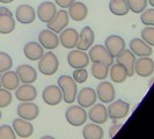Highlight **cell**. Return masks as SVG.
<instances>
[{
    "instance_id": "obj_1",
    "label": "cell",
    "mask_w": 154,
    "mask_h": 139,
    "mask_svg": "<svg viewBox=\"0 0 154 139\" xmlns=\"http://www.w3.org/2000/svg\"><path fill=\"white\" fill-rule=\"evenodd\" d=\"M58 87L60 88L64 102L72 104L77 99V82L69 76H60L58 79Z\"/></svg>"
},
{
    "instance_id": "obj_2",
    "label": "cell",
    "mask_w": 154,
    "mask_h": 139,
    "mask_svg": "<svg viewBox=\"0 0 154 139\" xmlns=\"http://www.w3.org/2000/svg\"><path fill=\"white\" fill-rule=\"evenodd\" d=\"M38 60V70L42 74L50 77V76H54V73L58 71L59 62H58L57 56L54 52L49 51L45 54H43V56L39 58Z\"/></svg>"
},
{
    "instance_id": "obj_3",
    "label": "cell",
    "mask_w": 154,
    "mask_h": 139,
    "mask_svg": "<svg viewBox=\"0 0 154 139\" xmlns=\"http://www.w3.org/2000/svg\"><path fill=\"white\" fill-rule=\"evenodd\" d=\"M89 60H92L93 63H102L106 64L107 66H111L114 64V57L108 52V50L106 49V46L103 45H94L91 46L89 49Z\"/></svg>"
},
{
    "instance_id": "obj_4",
    "label": "cell",
    "mask_w": 154,
    "mask_h": 139,
    "mask_svg": "<svg viewBox=\"0 0 154 139\" xmlns=\"http://www.w3.org/2000/svg\"><path fill=\"white\" fill-rule=\"evenodd\" d=\"M65 117L69 124L73 126H81L87 121V113L81 106H71L66 110Z\"/></svg>"
},
{
    "instance_id": "obj_5",
    "label": "cell",
    "mask_w": 154,
    "mask_h": 139,
    "mask_svg": "<svg viewBox=\"0 0 154 139\" xmlns=\"http://www.w3.org/2000/svg\"><path fill=\"white\" fill-rule=\"evenodd\" d=\"M108 117L110 119H122L129 115L130 111V104L123 100H117L115 102H110V106L107 108Z\"/></svg>"
},
{
    "instance_id": "obj_6",
    "label": "cell",
    "mask_w": 154,
    "mask_h": 139,
    "mask_svg": "<svg viewBox=\"0 0 154 139\" xmlns=\"http://www.w3.org/2000/svg\"><path fill=\"white\" fill-rule=\"evenodd\" d=\"M67 63L72 69H84L89 64V57L85 51L81 50H73L67 54Z\"/></svg>"
},
{
    "instance_id": "obj_7",
    "label": "cell",
    "mask_w": 154,
    "mask_h": 139,
    "mask_svg": "<svg viewBox=\"0 0 154 139\" xmlns=\"http://www.w3.org/2000/svg\"><path fill=\"white\" fill-rule=\"evenodd\" d=\"M42 97H43V101L45 102L48 106L54 107V106L59 104L63 101V94L60 88L58 86L50 85L43 89Z\"/></svg>"
},
{
    "instance_id": "obj_8",
    "label": "cell",
    "mask_w": 154,
    "mask_h": 139,
    "mask_svg": "<svg viewBox=\"0 0 154 139\" xmlns=\"http://www.w3.org/2000/svg\"><path fill=\"white\" fill-rule=\"evenodd\" d=\"M16 113H17V116L23 118V119L34 121L38 116L39 109L37 104H35L31 101H29V102H22V103H20L17 106V108H16Z\"/></svg>"
},
{
    "instance_id": "obj_9",
    "label": "cell",
    "mask_w": 154,
    "mask_h": 139,
    "mask_svg": "<svg viewBox=\"0 0 154 139\" xmlns=\"http://www.w3.org/2000/svg\"><path fill=\"white\" fill-rule=\"evenodd\" d=\"M69 13H66L64 9L56 12L54 16L51 19V21L46 23L48 24V29H50L54 32H60L62 30H64V28L67 27L69 24Z\"/></svg>"
},
{
    "instance_id": "obj_10",
    "label": "cell",
    "mask_w": 154,
    "mask_h": 139,
    "mask_svg": "<svg viewBox=\"0 0 154 139\" xmlns=\"http://www.w3.org/2000/svg\"><path fill=\"white\" fill-rule=\"evenodd\" d=\"M15 19L17 22L22 23V24H29L32 23L36 19V12L32 6L30 5H20L17 6L15 11Z\"/></svg>"
},
{
    "instance_id": "obj_11",
    "label": "cell",
    "mask_w": 154,
    "mask_h": 139,
    "mask_svg": "<svg viewBox=\"0 0 154 139\" xmlns=\"http://www.w3.org/2000/svg\"><path fill=\"white\" fill-rule=\"evenodd\" d=\"M104 46L108 50L109 54H111L114 58H116L118 54H122V51L125 49V42L118 35H110L106 39Z\"/></svg>"
},
{
    "instance_id": "obj_12",
    "label": "cell",
    "mask_w": 154,
    "mask_h": 139,
    "mask_svg": "<svg viewBox=\"0 0 154 139\" xmlns=\"http://www.w3.org/2000/svg\"><path fill=\"white\" fill-rule=\"evenodd\" d=\"M115 88L109 81H102L97 85L96 96L102 103H110L115 100Z\"/></svg>"
},
{
    "instance_id": "obj_13",
    "label": "cell",
    "mask_w": 154,
    "mask_h": 139,
    "mask_svg": "<svg viewBox=\"0 0 154 139\" xmlns=\"http://www.w3.org/2000/svg\"><path fill=\"white\" fill-rule=\"evenodd\" d=\"M153 59H151L148 56L147 57H140L138 60H136V63H134V72L138 74L139 77H151L153 74Z\"/></svg>"
},
{
    "instance_id": "obj_14",
    "label": "cell",
    "mask_w": 154,
    "mask_h": 139,
    "mask_svg": "<svg viewBox=\"0 0 154 139\" xmlns=\"http://www.w3.org/2000/svg\"><path fill=\"white\" fill-rule=\"evenodd\" d=\"M89 111L87 114V117H89V119L93 123L96 124H103L108 121V111L107 107H104L103 104L97 103V104H93V107H89Z\"/></svg>"
},
{
    "instance_id": "obj_15",
    "label": "cell",
    "mask_w": 154,
    "mask_h": 139,
    "mask_svg": "<svg viewBox=\"0 0 154 139\" xmlns=\"http://www.w3.org/2000/svg\"><path fill=\"white\" fill-rule=\"evenodd\" d=\"M13 130L20 138H29L34 133V126L32 124L29 123V121L23 119L21 117L15 118L13 121Z\"/></svg>"
},
{
    "instance_id": "obj_16",
    "label": "cell",
    "mask_w": 154,
    "mask_h": 139,
    "mask_svg": "<svg viewBox=\"0 0 154 139\" xmlns=\"http://www.w3.org/2000/svg\"><path fill=\"white\" fill-rule=\"evenodd\" d=\"M75 100H78L79 106H81L82 108H89L97 100L96 92L91 87H85L79 93H77V99Z\"/></svg>"
},
{
    "instance_id": "obj_17",
    "label": "cell",
    "mask_w": 154,
    "mask_h": 139,
    "mask_svg": "<svg viewBox=\"0 0 154 139\" xmlns=\"http://www.w3.org/2000/svg\"><path fill=\"white\" fill-rule=\"evenodd\" d=\"M129 48L132 54L138 57H147L153 54L152 46L148 45L146 42L140 39H132L129 43Z\"/></svg>"
},
{
    "instance_id": "obj_18",
    "label": "cell",
    "mask_w": 154,
    "mask_h": 139,
    "mask_svg": "<svg viewBox=\"0 0 154 139\" xmlns=\"http://www.w3.org/2000/svg\"><path fill=\"white\" fill-rule=\"evenodd\" d=\"M117 63L123 65L126 72H128V77H132L134 74V63H136V56L132 54L131 50H126L124 49L122 54H118L117 57Z\"/></svg>"
},
{
    "instance_id": "obj_19",
    "label": "cell",
    "mask_w": 154,
    "mask_h": 139,
    "mask_svg": "<svg viewBox=\"0 0 154 139\" xmlns=\"http://www.w3.org/2000/svg\"><path fill=\"white\" fill-rule=\"evenodd\" d=\"M38 42L39 44L48 50H54L59 45V39L56 35V32L51 31L50 29L42 30L38 34Z\"/></svg>"
},
{
    "instance_id": "obj_20",
    "label": "cell",
    "mask_w": 154,
    "mask_h": 139,
    "mask_svg": "<svg viewBox=\"0 0 154 139\" xmlns=\"http://www.w3.org/2000/svg\"><path fill=\"white\" fill-rule=\"evenodd\" d=\"M15 97L21 102L34 101L37 97V91L31 84H23L15 89Z\"/></svg>"
},
{
    "instance_id": "obj_21",
    "label": "cell",
    "mask_w": 154,
    "mask_h": 139,
    "mask_svg": "<svg viewBox=\"0 0 154 139\" xmlns=\"http://www.w3.org/2000/svg\"><path fill=\"white\" fill-rule=\"evenodd\" d=\"M94 31L92 30L91 27H85L81 32H79V37H78L77 48L81 51H87L92 44L94 43Z\"/></svg>"
},
{
    "instance_id": "obj_22",
    "label": "cell",
    "mask_w": 154,
    "mask_h": 139,
    "mask_svg": "<svg viewBox=\"0 0 154 139\" xmlns=\"http://www.w3.org/2000/svg\"><path fill=\"white\" fill-rule=\"evenodd\" d=\"M57 12L56 5L51 1H44L42 4H39L37 7V16L38 19L44 23H48L51 21V19L54 16Z\"/></svg>"
},
{
    "instance_id": "obj_23",
    "label": "cell",
    "mask_w": 154,
    "mask_h": 139,
    "mask_svg": "<svg viewBox=\"0 0 154 139\" xmlns=\"http://www.w3.org/2000/svg\"><path fill=\"white\" fill-rule=\"evenodd\" d=\"M78 37H79V32L75 29L67 28L65 30L60 31V36L58 39H59V43L65 49H73L77 45Z\"/></svg>"
},
{
    "instance_id": "obj_24",
    "label": "cell",
    "mask_w": 154,
    "mask_h": 139,
    "mask_svg": "<svg viewBox=\"0 0 154 139\" xmlns=\"http://www.w3.org/2000/svg\"><path fill=\"white\" fill-rule=\"evenodd\" d=\"M15 72L20 78V81H22L23 84H32L37 80V72L30 65L27 64L20 65L17 66Z\"/></svg>"
},
{
    "instance_id": "obj_25",
    "label": "cell",
    "mask_w": 154,
    "mask_h": 139,
    "mask_svg": "<svg viewBox=\"0 0 154 139\" xmlns=\"http://www.w3.org/2000/svg\"><path fill=\"white\" fill-rule=\"evenodd\" d=\"M88 15V8L82 2H73L69 7V16L73 21H82Z\"/></svg>"
},
{
    "instance_id": "obj_26",
    "label": "cell",
    "mask_w": 154,
    "mask_h": 139,
    "mask_svg": "<svg viewBox=\"0 0 154 139\" xmlns=\"http://www.w3.org/2000/svg\"><path fill=\"white\" fill-rule=\"evenodd\" d=\"M23 52H24V56L29 60H32V62L38 60L44 54L43 46L37 42H28L23 48Z\"/></svg>"
},
{
    "instance_id": "obj_27",
    "label": "cell",
    "mask_w": 154,
    "mask_h": 139,
    "mask_svg": "<svg viewBox=\"0 0 154 139\" xmlns=\"http://www.w3.org/2000/svg\"><path fill=\"white\" fill-rule=\"evenodd\" d=\"M1 86L8 91H15L20 86V78L15 71H6L1 76Z\"/></svg>"
},
{
    "instance_id": "obj_28",
    "label": "cell",
    "mask_w": 154,
    "mask_h": 139,
    "mask_svg": "<svg viewBox=\"0 0 154 139\" xmlns=\"http://www.w3.org/2000/svg\"><path fill=\"white\" fill-rule=\"evenodd\" d=\"M82 136L85 139H102L103 138V130L100 125L96 123L86 124L84 130H82Z\"/></svg>"
},
{
    "instance_id": "obj_29",
    "label": "cell",
    "mask_w": 154,
    "mask_h": 139,
    "mask_svg": "<svg viewBox=\"0 0 154 139\" xmlns=\"http://www.w3.org/2000/svg\"><path fill=\"white\" fill-rule=\"evenodd\" d=\"M109 9L110 12L117 16L126 15L129 13V5L126 0H110L109 2Z\"/></svg>"
},
{
    "instance_id": "obj_30",
    "label": "cell",
    "mask_w": 154,
    "mask_h": 139,
    "mask_svg": "<svg viewBox=\"0 0 154 139\" xmlns=\"http://www.w3.org/2000/svg\"><path fill=\"white\" fill-rule=\"evenodd\" d=\"M128 78V72L124 67L123 65L121 64H115V65H111V69H110V79L111 81L117 82V84H121L124 82Z\"/></svg>"
},
{
    "instance_id": "obj_31",
    "label": "cell",
    "mask_w": 154,
    "mask_h": 139,
    "mask_svg": "<svg viewBox=\"0 0 154 139\" xmlns=\"http://www.w3.org/2000/svg\"><path fill=\"white\" fill-rule=\"evenodd\" d=\"M15 29V20L12 15H0V34H11Z\"/></svg>"
},
{
    "instance_id": "obj_32",
    "label": "cell",
    "mask_w": 154,
    "mask_h": 139,
    "mask_svg": "<svg viewBox=\"0 0 154 139\" xmlns=\"http://www.w3.org/2000/svg\"><path fill=\"white\" fill-rule=\"evenodd\" d=\"M92 74L97 80H104L109 74V66L102 63H94L92 66Z\"/></svg>"
},
{
    "instance_id": "obj_33",
    "label": "cell",
    "mask_w": 154,
    "mask_h": 139,
    "mask_svg": "<svg viewBox=\"0 0 154 139\" xmlns=\"http://www.w3.org/2000/svg\"><path fill=\"white\" fill-rule=\"evenodd\" d=\"M126 2L129 5V9L136 14L141 13L147 7V0H126Z\"/></svg>"
},
{
    "instance_id": "obj_34",
    "label": "cell",
    "mask_w": 154,
    "mask_h": 139,
    "mask_svg": "<svg viewBox=\"0 0 154 139\" xmlns=\"http://www.w3.org/2000/svg\"><path fill=\"white\" fill-rule=\"evenodd\" d=\"M12 66H13L12 57L8 54H6V52H1L0 51V73L11 70Z\"/></svg>"
},
{
    "instance_id": "obj_35",
    "label": "cell",
    "mask_w": 154,
    "mask_h": 139,
    "mask_svg": "<svg viewBox=\"0 0 154 139\" xmlns=\"http://www.w3.org/2000/svg\"><path fill=\"white\" fill-rule=\"evenodd\" d=\"M141 37L143 41L146 42L148 45H154V28L153 26H146L143 30H141Z\"/></svg>"
},
{
    "instance_id": "obj_36",
    "label": "cell",
    "mask_w": 154,
    "mask_h": 139,
    "mask_svg": "<svg viewBox=\"0 0 154 139\" xmlns=\"http://www.w3.org/2000/svg\"><path fill=\"white\" fill-rule=\"evenodd\" d=\"M140 20L145 26H154V9L153 8H148L144 9L141 12Z\"/></svg>"
},
{
    "instance_id": "obj_37",
    "label": "cell",
    "mask_w": 154,
    "mask_h": 139,
    "mask_svg": "<svg viewBox=\"0 0 154 139\" xmlns=\"http://www.w3.org/2000/svg\"><path fill=\"white\" fill-rule=\"evenodd\" d=\"M12 94L6 88H0V108H6L12 103Z\"/></svg>"
},
{
    "instance_id": "obj_38",
    "label": "cell",
    "mask_w": 154,
    "mask_h": 139,
    "mask_svg": "<svg viewBox=\"0 0 154 139\" xmlns=\"http://www.w3.org/2000/svg\"><path fill=\"white\" fill-rule=\"evenodd\" d=\"M72 78L77 84H84L88 79V72L85 70V67L84 69H74Z\"/></svg>"
},
{
    "instance_id": "obj_39",
    "label": "cell",
    "mask_w": 154,
    "mask_h": 139,
    "mask_svg": "<svg viewBox=\"0 0 154 139\" xmlns=\"http://www.w3.org/2000/svg\"><path fill=\"white\" fill-rule=\"evenodd\" d=\"M16 134L13 128L9 125H1L0 126V139H15Z\"/></svg>"
},
{
    "instance_id": "obj_40",
    "label": "cell",
    "mask_w": 154,
    "mask_h": 139,
    "mask_svg": "<svg viewBox=\"0 0 154 139\" xmlns=\"http://www.w3.org/2000/svg\"><path fill=\"white\" fill-rule=\"evenodd\" d=\"M75 0H54L56 5H58L59 7L62 8H69Z\"/></svg>"
},
{
    "instance_id": "obj_41",
    "label": "cell",
    "mask_w": 154,
    "mask_h": 139,
    "mask_svg": "<svg viewBox=\"0 0 154 139\" xmlns=\"http://www.w3.org/2000/svg\"><path fill=\"white\" fill-rule=\"evenodd\" d=\"M112 121H114V125L109 129V137H110V138H112V137L116 134V132L118 131V130L121 129V126H122V124L121 123L119 124L116 123V119H112Z\"/></svg>"
},
{
    "instance_id": "obj_42",
    "label": "cell",
    "mask_w": 154,
    "mask_h": 139,
    "mask_svg": "<svg viewBox=\"0 0 154 139\" xmlns=\"http://www.w3.org/2000/svg\"><path fill=\"white\" fill-rule=\"evenodd\" d=\"M0 15H12V12L6 7H0Z\"/></svg>"
},
{
    "instance_id": "obj_43",
    "label": "cell",
    "mask_w": 154,
    "mask_h": 139,
    "mask_svg": "<svg viewBox=\"0 0 154 139\" xmlns=\"http://www.w3.org/2000/svg\"><path fill=\"white\" fill-rule=\"evenodd\" d=\"M14 0H0V2L1 4H4V5H6V4H11V2H13Z\"/></svg>"
},
{
    "instance_id": "obj_44",
    "label": "cell",
    "mask_w": 154,
    "mask_h": 139,
    "mask_svg": "<svg viewBox=\"0 0 154 139\" xmlns=\"http://www.w3.org/2000/svg\"><path fill=\"white\" fill-rule=\"evenodd\" d=\"M147 2H148L151 6H154V0H147Z\"/></svg>"
},
{
    "instance_id": "obj_45",
    "label": "cell",
    "mask_w": 154,
    "mask_h": 139,
    "mask_svg": "<svg viewBox=\"0 0 154 139\" xmlns=\"http://www.w3.org/2000/svg\"><path fill=\"white\" fill-rule=\"evenodd\" d=\"M0 86H1V76H0Z\"/></svg>"
},
{
    "instance_id": "obj_46",
    "label": "cell",
    "mask_w": 154,
    "mask_h": 139,
    "mask_svg": "<svg viewBox=\"0 0 154 139\" xmlns=\"http://www.w3.org/2000/svg\"><path fill=\"white\" fill-rule=\"evenodd\" d=\"M1 116H2V114H1V111H0V119H1Z\"/></svg>"
}]
</instances>
